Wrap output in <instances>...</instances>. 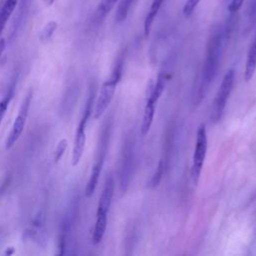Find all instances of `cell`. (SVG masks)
I'll use <instances>...</instances> for the list:
<instances>
[{
	"instance_id": "cell-1",
	"label": "cell",
	"mask_w": 256,
	"mask_h": 256,
	"mask_svg": "<svg viewBox=\"0 0 256 256\" xmlns=\"http://www.w3.org/2000/svg\"><path fill=\"white\" fill-rule=\"evenodd\" d=\"M222 47V29L220 25H216L211 30L207 41L205 59L203 62L201 84L199 88V96L202 98L208 90L210 84L215 79L220 63Z\"/></svg>"
},
{
	"instance_id": "cell-2",
	"label": "cell",
	"mask_w": 256,
	"mask_h": 256,
	"mask_svg": "<svg viewBox=\"0 0 256 256\" xmlns=\"http://www.w3.org/2000/svg\"><path fill=\"white\" fill-rule=\"evenodd\" d=\"M114 194V180L112 175H107L102 189L96 212V221L92 233V240L100 242L105 234L107 227V214Z\"/></svg>"
},
{
	"instance_id": "cell-3",
	"label": "cell",
	"mask_w": 256,
	"mask_h": 256,
	"mask_svg": "<svg viewBox=\"0 0 256 256\" xmlns=\"http://www.w3.org/2000/svg\"><path fill=\"white\" fill-rule=\"evenodd\" d=\"M122 66H123V60H122V57H120L117 60L110 77L102 84L94 105L93 112H94L95 119L100 118L102 114L105 112V110L107 109V107L109 106V104L111 103L117 84L119 83L122 75Z\"/></svg>"
},
{
	"instance_id": "cell-4",
	"label": "cell",
	"mask_w": 256,
	"mask_h": 256,
	"mask_svg": "<svg viewBox=\"0 0 256 256\" xmlns=\"http://www.w3.org/2000/svg\"><path fill=\"white\" fill-rule=\"evenodd\" d=\"M234 77H235L234 70L229 69L224 75L223 80L219 86V89L216 93V96L214 98V101L211 107V120L214 123L219 122L223 115L227 99L229 98V95L233 87Z\"/></svg>"
},
{
	"instance_id": "cell-5",
	"label": "cell",
	"mask_w": 256,
	"mask_h": 256,
	"mask_svg": "<svg viewBox=\"0 0 256 256\" xmlns=\"http://www.w3.org/2000/svg\"><path fill=\"white\" fill-rule=\"evenodd\" d=\"M208 147V139H207V131L205 124H200L197 133H196V141H195V148L193 153V163H192V178L195 185L198 184L201 170L203 167V163L206 157Z\"/></svg>"
},
{
	"instance_id": "cell-6",
	"label": "cell",
	"mask_w": 256,
	"mask_h": 256,
	"mask_svg": "<svg viewBox=\"0 0 256 256\" xmlns=\"http://www.w3.org/2000/svg\"><path fill=\"white\" fill-rule=\"evenodd\" d=\"M31 99H32V91L30 90L27 95L25 96V98L22 101V104L19 108L18 111V115L16 116L14 123L12 125V128L6 138L5 141V149L9 150L11 149L15 143L17 142V140L19 139V137L21 136L23 130H24V126L26 123V119L28 116V110H29V106L31 103Z\"/></svg>"
},
{
	"instance_id": "cell-7",
	"label": "cell",
	"mask_w": 256,
	"mask_h": 256,
	"mask_svg": "<svg viewBox=\"0 0 256 256\" xmlns=\"http://www.w3.org/2000/svg\"><path fill=\"white\" fill-rule=\"evenodd\" d=\"M90 117V113L83 112L82 118L78 124V127L75 132V138H74V145L72 150V157H71V165L76 166L80 162L84 148H85V142H86V134H85V128L87 121Z\"/></svg>"
},
{
	"instance_id": "cell-8",
	"label": "cell",
	"mask_w": 256,
	"mask_h": 256,
	"mask_svg": "<svg viewBox=\"0 0 256 256\" xmlns=\"http://www.w3.org/2000/svg\"><path fill=\"white\" fill-rule=\"evenodd\" d=\"M152 84L153 80H150L148 86H147V92H146V101H145V107H144V113L141 123V134L142 136H146L151 128V125L153 123L154 114H155V108L157 105V102L159 98L152 92Z\"/></svg>"
},
{
	"instance_id": "cell-9",
	"label": "cell",
	"mask_w": 256,
	"mask_h": 256,
	"mask_svg": "<svg viewBox=\"0 0 256 256\" xmlns=\"http://www.w3.org/2000/svg\"><path fill=\"white\" fill-rule=\"evenodd\" d=\"M133 145L132 142L127 140L122 153L121 169H120V188L122 192H125L130 181L132 162H133Z\"/></svg>"
},
{
	"instance_id": "cell-10",
	"label": "cell",
	"mask_w": 256,
	"mask_h": 256,
	"mask_svg": "<svg viewBox=\"0 0 256 256\" xmlns=\"http://www.w3.org/2000/svg\"><path fill=\"white\" fill-rule=\"evenodd\" d=\"M106 152H107V149L98 148L95 163L92 167L91 174H90L89 180H88L86 188H85V197L86 198H90L93 195V193L96 189V186H97V183H98V180H99V176H100L103 164H104V159H105V156H106Z\"/></svg>"
},
{
	"instance_id": "cell-11",
	"label": "cell",
	"mask_w": 256,
	"mask_h": 256,
	"mask_svg": "<svg viewBox=\"0 0 256 256\" xmlns=\"http://www.w3.org/2000/svg\"><path fill=\"white\" fill-rule=\"evenodd\" d=\"M255 70H256V37L250 44L247 52L245 71H244V79L246 82H249L252 79L255 73Z\"/></svg>"
},
{
	"instance_id": "cell-12",
	"label": "cell",
	"mask_w": 256,
	"mask_h": 256,
	"mask_svg": "<svg viewBox=\"0 0 256 256\" xmlns=\"http://www.w3.org/2000/svg\"><path fill=\"white\" fill-rule=\"evenodd\" d=\"M22 238H23V241L31 240V241L35 242L38 246H41V247H45L47 244L46 234L44 233V231H42L41 227L32 226V227L25 229L23 231Z\"/></svg>"
},
{
	"instance_id": "cell-13",
	"label": "cell",
	"mask_w": 256,
	"mask_h": 256,
	"mask_svg": "<svg viewBox=\"0 0 256 256\" xmlns=\"http://www.w3.org/2000/svg\"><path fill=\"white\" fill-rule=\"evenodd\" d=\"M19 0H4L0 7V34L5 28L8 20L13 14Z\"/></svg>"
},
{
	"instance_id": "cell-14",
	"label": "cell",
	"mask_w": 256,
	"mask_h": 256,
	"mask_svg": "<svg viewBox=\"0 0 256 256\" xmlns=\"http://www.w3.org/2000/svg\"><path fill=\"white\" fill-rule=\"evenodd\" d=\"M164 1L165 0H152L149 11H148V13L145 17V20H144V35L146 37L149 35L152 24L154 22V19L157 16V14H158V12H159V10H160Z\"/></svg>"
},
{
	"instance_id": "cell-15",
	"label": "cell",
	"mask_w": 256,
	"mask_h": 256,
	"mask_svg": "<svg viewBox=\"0 0 256 256\" xmlns=\"http://www.w3.org/2000/svg\"><path fill=\"white\" fill-rule=\"evenodd\" d=\"M15 86H16V85H15V82H13V83L11 84V86L9 87V89H8V91H7V93H6V95L0 100V124H1L3 118H4L5 114H6V111H7V109H8L9 103H10V101H11L13 95H14Z\"/></svg>"
},
{
	"instance_id": "cell-16",
	"label": "cell",
	"mask_w": 256,
	"mask_h": 256,
	"mask_svg": "<svg viewBox=\"0 0 256 256\" xmlns=\"http://www.w3.org/2000/svg\"><path fill=\"white\" fill-rule=\"evenodd\" d=\"M133 0H121L120 3L118 4L117 10H116V14H115V20L118 23L123 22L128 15V11L129 8L132 4Z\"/></svg>"
},
{
	"instance_id": "cell-17",
	"label": "cell",
	"mask_w": 256,
	"mask_h": 256,
	"mask_svg": "<svg viewBox=\"0 0 256 256\" xmlns=\"http://www.w3.org/2000/svg\"><path fill=\"white\" fill-rule=\"evenodd\" d=\"M119 0H101L96 11L98 18L99 19L104 18L112 10V8L115 6V4Z\"/></svg>"
},
{
	"instance_id": "cell-18",
	"label": "cell",
	"mask_w": 256,
	"mask_h": 256,
	"mask_svg": "<svg viewBox=\"0 0 256 256\" xmlns=\"http://www.w3.org/2000/svg\"><path fill=\"white\" fill-rule=\"evenodd\" d=\"M164 168H165V164H164V160H160L157 167H156V170L155 172L153 173L150 181H149V187L150 188H156L161 179H162V176H163V173H164Z\"/></svg>"
},
{
	"instance_id": "cell-19",
	"label": "cell",
	"mask_w": 256,
	"mask_h": 256,
	"mask_svg": "<svg viewBox=\"0 0 256 256\" xmlns=\"http://www.w3.org/2000/svg\"><path fill=\"white\" fill-rule=\"evenodd\" d=\"M56 29H57V22H55V21L48 22L40 32V36H39L40 41L47 42L52 37V35Z\"/></svg>"
},
{
	"instance_id": "cell-20",
	"label": "cell",
	"mask_w": 256,
	"mask_h": 256,
	"mask_svg": "<svg viewBox=\"0 0 256 256\" xmlns=\"http://www.w3.org/2000/svg\"><path fill=\"white\" fill-rule=\"evenodd\" d=\"M67 147H68V140L66 138H62L58 142V144L56 146V149H55V152H54V162L55 163L59 162V160L61 159V157L65 153Z\"/></svg>"
},
{
	"instance_id": "cell-21",
	"label": "cell",
	"mask_w": 256,
	"mask_h": 256,
	"mask_svg": "<svg viewBox=\"0 0 256 256\" xmlns=\"http://www.w3.org/2000/svg\"><path fill=\"white\" fill-rule=\"evenodd\" d=\"M200 1L201 0H186L185 4L183 6V15H184V17H186V18L190 17Z\"/></svg>"
},
{
	"instance_id": "cell-22",
	"label": "cell",
	"mask_w": 256,
	"mask_h": 256,
	"mask_svg": "<svg viewBox=\"0 0 256 256\" xmlns=\"http://www.w3.org/2000/svg\"><path fill=\"white\" fill-rule=\"evenodd\" d=\"M243 3H244V0H231L227 9L229 12L235 13L242 7Z\"/></svg>"
},
{
	"instance_id": "cell-23",
	"label": "cell",
	"mask_w": 256,
	"mask_h": 256,
	"mask_svg": "<svg viewBox=\"0 0 256 256\" xmlns=\"http://www.w3.org/2000/svg\"><path fill=\"white\" fill-rule=\"evenodd\" d=\"M5 46H6V40L5 38H0V57L5 49Z\"/></svg>"
},
{
	"instance_id": "cell-24",
	"label": "cell",
	"mask_w": 256,
	"mask_h": 256,
	"mask_svg": "<svg viewBox=\"0 0 256 256\" xmlns=\"http://www.w3.org/2000/svg\"><path fill=\"white\" fill-rule=\"evenodd\" d=\"M14 252H15L14 247H7L6 250H5V252H4V254H5V255H12Z\"/></svg>"
},
{
	"instance_id": "cell-25",
	"label": "cell",
	"mask_w": 256,
	"mask_h": 256,
	"mask_svg": "<svg viewBox=\"0 0 256 256\" xmlns=\"http://www.w3.org/2000/svg\"><path fill=\"white\" fill-rule=\"evenodd\" d=\"M44 2L46 3V5H48V6H51L54 2H55V0H44Z\"/></svg>"
}]
</instances>
